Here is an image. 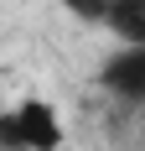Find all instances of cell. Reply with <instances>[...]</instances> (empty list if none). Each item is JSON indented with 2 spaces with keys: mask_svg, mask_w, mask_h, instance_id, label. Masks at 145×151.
<instances>
[{
  "mask_svg": "<svg viewBox=\"0 0 145 151\" xmlns=\"http://www.w3.org/2000/svg\"><path fill=\"white\" fill-rule=\"evenodd\" d=\"M104 26L114 31L119 42H140L145 47V0H109Z\"/></svg>",
  "mask_w": 145,
  "mask_h": 151,
  "instance_id": "obj_3",
  "label": "cell"
},
{
  "mask_svg": "<svg viewBox=\"0 0 145 151\" xmlns=\"http://www.w3.org/2000/svg\"><path fill=\"white\" fill-rule=\"evenodd\" d=\"M72 16H83V21H93V26H104V16H109V0H62Z\"/></svg>",
  "mask_w": 145,
  "mask_h": 151,
  "instance_id": "obj_4",
  "label": "cell"
},
{
  "mask_svg": "<svg viewBox=\"0 0 145 151\" xmlns=\"http://www.w3.org/2000/svg\"><path fill=\"white\" fill-rule=\"evenodd\" d=\"M0 136L16 151H57L62 146V120H57V109L47 99H21L16 109H5Z\"/></svg>",
  "mask_w": 145,
  "mask_h": 151,
  "instance_id": "obj_1",
  "label": "cell"
},
{
  "mask_svg": "<svg viewBox=\"0 0 145 151\" xmlns=\"http://www.w3.org/2000/svg\"><path fill=\"white\" fill-rule=\"evenodd\" d=\"M99 78H104V89L119 94L124 104H145V47L140 42H119Z\"/></svg>",
  "mask_w": 145,
  "mask_h": 151,
  "instance_id": "obj_2",
  "label": "cell"
}]
</instances>
